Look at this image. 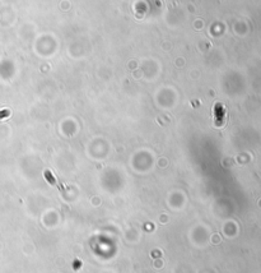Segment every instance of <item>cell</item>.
<instances>
[{
	"label": "cell",
	"instance_id": "cell-1",
	"mask_svg": "<svg viewBox=\"0 0 261 273\" xmlns=\"http://www.w3.org/2000/svg\"><path fill=\"white\" fill-rule=\"evenodd\" d=\"M43 175H45L46 180H47L50 184H51V185H55V186H57V188H59L60 190H64V188L60 185V183H59V181H56V179L52 176V174H51V172H50L48 170H46L45 172H43Z\"/></svg>",
	"mask_w": 261,
	"mask_h": 273
}]
</instances>
